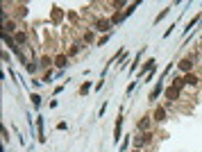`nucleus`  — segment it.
<instances>
[{
  "mask_svg": "<svg viewBox=\"0 0 202 152\" xmlns=\"http://www.w3.org/2000/svg\"><path fill=\"white\" fill-rule=\"evenodd\" d=\"M184 82H186V84H191V86H195L200 80H197V75H186V77H184Z\"/></svg>",
  "mask_w": 202,
  "mask_h": 152,
  "instance_id": "obj_9",
  "label": "nucleus"
},
{
  "mask_svg": "<svg viewBox=\"0 0 202 152\" xmlns=\"http://www.w3.org/2000/svg\"><path fill=\"white\" fill-rule=\"evenodd\" d=\"M36 127H39V141H46V136H43V118L41 116L36 118Z\"/></svg>",
  "mask_w": 202,
  "mask_h": 152,
  "instance_id": "obj_7",
  "label": "nucleus"
},
{
  "mask_svg": "<svg viewBox=\"0 0 202 152\" xmlns=\"http://www.w3.org/2000/svg\"><path fill=\"white\" fill-rule=\"evenodd\" d=\"M109 36H111V34H104L102 39H100V43H98V46H104V43H107V41H109Z\"/></svg>",
  "mask_w": 202,
  "mask_h": 152,
  "instance_id": "obj_14",
  "label": "nucleus"
},
{
  "mask_svg": "<svg viewBox=\"0 0 202 152\" xmlns=\"http://www.w3.org/2000/svg\"><path fill=\"white\" fill-rule=\"evenodd\" d=\"M95 30L98 32H109L111 30V20H98V23H95Z\"/></svg>",
  "mask_w": 202,
  "mask_h": 152,
  "instance_id": "obj_3",
  "label": "nucleus"
},
{
  "mask_svg": "<svg viewBox=\"0 0 202 152\" xmlns=\"http://www.w3.org/2000/svg\"><path fill=\"white\" fill-rule=\"evenodd\" d=\"M57 66H59V68L66 66V57H64V55H59V57H57Z\"/></svg>",
  "mask_w": 202,
  "mask_h": 152,
  "instance_id": "obj_12",
  "label": "nucleus"
},
{
  "mask_svg": "<svg viewBox=\"0 0 202 152\" xmlns=\"http://www.w3.org/2000/svg\"><path fill=\"white\" fill-rule=\"evenodd\" d=\"M134 152H139V150H134Z\"/></svg>",
  "mask_w": 202,
  "mask_h": 152,
  "instance_id": "obj_15",
  "label": "nucleus"
},
{
  "mask_svg": "<svg viewBox=\"0 0 202 152\" xmlns=\"http://www.w3.org/2000/svg\"><path fill=\"white\" fill-rule=\"evenodd\" d=\"M32 105H34V107H39V105H41V98L36 96V93H34V96H32Z\"/></svg>",
  "mask_w": 202,
  "mask_h": 152,
  "instance_id": "obj_13",
  "label": "nucleus"
},
{
  "mask_svg": "<svg viewBox=\"0 0 202 152\" xmlns=\"http://www.w3.org/2000/svg\"><path fill=\"white\" fill-rule=\"evenodd\" d=\"M5 41H7V43H11L9 34H5ZM11 50H14V55H18V57H21V50H18V48H16V46H11Z\"/></svg>",
  "mask_w": 202,
  "mask_h": 152,
  "instance_id": "obj_11",
  "label": "nucleus"
},
{
  "mask_svg": "<svg viewBox=\"0 0 202 152\" xmlns=\"http://www.w3.org/2000/svg\"><path fill=\"white\" fill-rule=\"evenodd\" d=\"M161 91H164V84H161V80H159V82H157V86H155V89L150 91V96H148V100H157Z\"/></svg>",
  "mask_w": 202,
  "mask_h": 152,
  "instance_id": "obj_2",
  "label": "nucleus"
},
{
  "mask_svg": "<svg viewBox=\"0 0 202 152\" xmlns=\"http://www.w3.org/2000/svg\"><path fill=\"white\" fill-rule=\"evenodd\" d=\"M120 125H123V118H118V123H116V129H114V143L120 141Z\"/></svg>",
  "mask_w": 202,
  "mask_h": 152,
  "instance_id": "obj_6",
  "label": "nucleus"
},
{
  "mask_svg": "<svg viewBox=\"0 0 202 152\" xmlns=\"http://www.w3.org/2000/svg\"><path fill=\"white\" fill-rule=\"evenodd\" d=\"M143 52H145V48H141V50L136 52V57H134V64H132V66H130V73H136V64H139V61H141V55H143Z\"/></svg>",
  "mask_w": 202,
  "mask_h": 152,
  "instance_id": "obj_4",
  "label": "nucleus"
},
{
  "mask_svg": "<svg viewBox=\"0 0 202 152\" xmlns=\"http://www.w3.org/2000/svg\"><path fill=\"white\" fill-rule=\"evenodd\" d=\"M155 64H157L155 59H148V61H145V64H143V68H141L139 77H141V75H145V73H152V71H155Z\"/></svg>",
  "mask_w": 202,
  "mask_h": 152,
  "instance_id": "obj_1",
  "label": "nucleus"
},
{
  "mask_svg": "<svg viewBox=\"0 0 202 152\" xmlns=\"http://www.w3.org/2000/svg\"><path fill=\"white\" fill-rule=\"evenodd\" d=\"M191 66H193V57H191V59H184V61H179V68H182L184 73H188V71H191Z\"/></svg>",
  "mask_w": 202,
  "mask_h": 152,
  "instance_id": "obj_5",
  "label": "nucleus"
},
{
  "mask_svg": "<svg viewBox=\"0 0 202 152\" xmlns=\"http://www.w3.org/2000/svg\"><path fill=\"white\" fill-rule=\"evenodd\" d=\"M164 118H166V109H161V107H159V109L155 111V120H164Z\"/></svg>",
  "mask_w": 202,
  "mask_h": 152,
  "instance_id": "obj_10",
  "label": "nucleus"
},
{
  "mask_svg": "<svg viewBox=\"0 0 202 152\" xmlns=\"http://www.w3.org/2000/svg\"><path fill=\"white\" fill-rule=\"evenodd\" d=\"M166 96L170 98V100H175V98L179 96V89H177V86H173V89H168V91H166Z\"/></svg>",
  "mask_w": 202,
  "mask_h": 152,
  "instance_id": "obj_8",
  "label": "nucleus"
}]
</instances>
